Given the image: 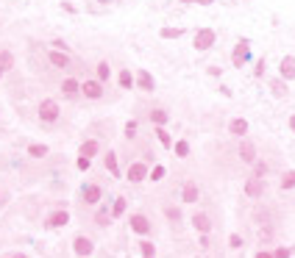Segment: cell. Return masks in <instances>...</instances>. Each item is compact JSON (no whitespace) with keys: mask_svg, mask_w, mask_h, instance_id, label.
<instances>
[{"mask_svg":"<svg viewBox=\"0 0 295 258\" xmlns=\"http://www.w3.org/2000/svg\"><path fill=\"white\" fill-rule=\"evenodd\" d=\"M262 189H264V183H262L259 178H251V180L245 183V195H248V197H262Z\"/></svg>","mask_w":295,"mask_h":258,"instance_id":"cell-5","label":"cell"},{"mask_svg":"<svg viewBox=\"0 0 295 258\" xmlns=\"http://www.w3.org/2000/svg\"><path fill=\"white\" fill-rule=\"evenodd\" d=\"M145 175H148V167H145V164H131V169H128V180L139 183V180H145Z\"/></svg>","mask_w":295,"mask_h":258,"instance_id":"cell-4","label":"cell"},{"mask_svg":"<svg viewBox=\"0 0 295 258\" xmlns=\"http://www.w3.org/2000/svg\"><path fill=\"white\" fill-rule=\"evenodd\" d=\"M28 153H31L34 158H42V156H48V148H45V144H31Z\"/></svg>","mask_w":295,"mask_h":258,"instance_id":"cell-21","label":"cell"},{"mask_svg":"<svg viewBox=\"0 0 295 258\" xmlns=\"http://www.w3.org/2000/svg\"><path fill=\"white\" fill-rule=\"evenodd\" d=\"M137 84H139V89L153 92V78H151V72H145V69H139V72H137Z\"/></svg>","mask_w":295,"mask_h":258,"instance_id":"cell-11","label":"cell"},{"mask_svg":"<svg viewBox=\"0 0 295 258\" xmlns=\"http://www.w3.org/2000/svg\"><path fill=\"white\" fill-rule=\"evenodd\" d=\"M95 153H98V142H95V139H90V142H84V144H81V156L92 158Z\"/></svg>","mask_w":295,"mask_h":258,"instance_id":"cell-17","label":"cell"},{"mask_svg":"<svg viewBox=\"0 0 295 258\" xmlns=\"http://www.w3.org/2000/svg\"><path fill=\"white\" fill-rule=\"evenodd\" d=\"M175 153H179L181 158H184L187 153H190V144H187V142H179V144H175Z\"/></svg>","mask_w":295,"mask_h":258,"instance_id":"cell-30","label":"cell"},{"mask_svg":"<svg viewBox=\"0 0 295 258\" xmlns=\"http://www.w3.org/2000/svg\"><path fill=\"white\" fill-rule=\"evenodd\" d=\"M48 58H50V64H53V67H62V69H64V67H70V58H67V53H62V50H53Z\"/></svg>","mask_w":295,"mask_h":258,"instance_id":"cell-9","label":"cell"},{"mask_svg":"<svg viewBox=\"0 0 295 258\" xmlns=\"http://www.w3.org/2000/svg\"><path fill=\"white\" fill-rule=\"evenodd\" d=\"M120 84H123V89H131V84H134V78H131V72H120Z\"/></svg>","mask_w":295,"mask_h":258,"instance_id":"cell-25","label":"cell"},{"mask_svg":"<svg viewBox=\"0 0 295 258\" xmlns=\"http://www.w3.org/2000/svg\"><path fill=\"white\" fill-rule=\"evenodd\" d=\"M270 89L276 92V97H284V95H287V86H284V81H273V84H270Z\"/></svg>","mask_w":295,"mask_h":258,"instance_id":"cell-22","label":"cell"},{"mask_svg":"<svg viewBox=\"0 0 295 258\" xmlns=\"http://www.w3.org/2000/svg\"><path fill=\"white\" fill-rule=\"evenodd\" d=\"M123 211H126V200H123V197H117V203H114V208H111V214H114V216H120Z\"/></svg>","mask_w":295,"mask_h":258,"instance_id":"cell-28","label":"cell"},{"mask_svg":"<svg viewBox=\"0 0 295 258\" xmlns=\"http://www.w3.org/2000/svg\"><path fill=\"white\" fill-rule=\"evenodd\" d=\"M98 78H100V81L109 78V64H106V61H100V64H98Z\"/></svg>","mask_w":295,"mask_h":258,"instance_id":"cell-27","label":"cell"},{"mask_svg":"<svg viewBox=\"0 0 295 258\" xmlns=\"http://www.w3.org/2000/svg\"><path fill=\"white\" fill-rule=\"evenodd\" d=\"M192 225H195L200 233H206L212 228V222H209V216H206V214H195V216H192Z\"/></svg>","mask_w":295,"mask_h":258,"instance_id":"cell-15","label":"cell"},{"mask_svg":"<svg viewBox=\"0 0 295 258\" xmlns=\"http://www.w3.org/2000/svg\"><path fill=\"white\" fill-rule=\"evenodd\" d=\"M0 75H3V67H0Z\"/></svg>","mask_w":295,"mask_h":258,"instance_id":"cell-39","label":"cell"},{"mask_svg":"<svg viewBox=\"0 0 295 258\" xmlns=\"http://www.w3.org/2000/svg\"><path fill=\"white\" fill-rule=\"evenodd\" d=\"M39 117H42L45 122L58 120V103L56 100H42V105H39Z\"/></svg>","mask_w":295,"mask_h":258,"instance_id":"cell-1","label":"cell"},{"mask_svg":"<svg viewBox=\"0 0 295 258\" xmlns=\"http://www.w3.org/2000/svg\"><path fill=\"white\" fill-rule=\"evenodd\" d=\"M162 36H164V39H179V36H181V28H164Z\"/></svg>","mask_w":295,"mask_h":258,"instance_id":"cell-24","label":"cell"},{"mask_svg":"<svg viewBox=\"0 0 295 258\" xmlns=\"http://www.w3.org/2000/svg\"><path fill=\"white\" fill-rule=\"evenodd\" d=\"M231 133H237V136H245V133H248V122H245V120H234V122H231Z\"/></svg>","mask_w":295,"mask_h":258,"instance_id":"cell-19","label":"cell"},{"mask_svg":"<svg viewBox=\"0 0 295 258\" xmlns=\"http://www.w3.org/2000/svg\"><path fill=\"white\" fill-rule=\"evenodd\" d=\"M195 3H200V6H209V3H215V0H195Z\"/></svg>","mask_w":295,"mask_h":258,"instance_id":"cell-37","label":"cell"},{"mask_svg":"<svg viewBox=\"0 0 295 258\" xmlns=\"http://www.w3.org/2000/svg\"><path fill=\"white\" fill-rule=\"evenodd\" d=\"M139 250H142V255H153V253H156V247H153L151 242H142V247H139Z\"/></svg>","mask_w":295,"mask_h":258,"instance_id":"cell-32","label":"cell"},{"mask_svg":"<svg viewBox=\"0 0 295 258\" xmlns=\"http://www.w3.org/2000/svg\"><path fill=\"white\" fill-rule=\"evenodd\" d=\"M281 186H284V189H292L295 186V172H287L284 180H281Z\"/></svg>","mask_w":295,"mask_h":258,"instance_id":"cell-29","label":"cell"},{"mask_svg":"<svg viewBox=\"0 0 295 258\" xmlns=\"http://www.w3.org/2000/svg\"><path fill=\"white\" fill-rule=\"evenodd\" d=\"M78 89H81V86H78V81H75V78H67V81L62 84L64 97H75V95H78Z\"/></svg>","mask_w":295,"mask_h":258,"instance_id":"cell-12","label":"cell"},{"mask_svg":"<svg viewBox=\"0 0 295 258\" xmlns=\"http://www.w3.org/2000/svg\"><path fill=\"white\" fill-rule=\"evenodd\" d=\"M131 228H134L137 233H148V231H151V222H148L142 214H134V216H131Z\"/></svg>","mask_w":295,"mask_h":258,"instance_id":"cell-8","label":"cell"},{"mask_svg":"<svg viewBox=\"0 0 295 258\" xmlns=\"http://www.w3.org/2000/svg\"><path fill=\"white\" fill-rule=\"evenodd\" d=\"M84 200L95 206V203L100 200V186H86V189H84Z\"/></svg>","mask_w":295,"mask_h":258,"instance_id":"cell-16","label":"cell"},{"mask_svg":"<svg viewBox=\"0 0 295 258\" xmlns=\"http://www.w3.org/2000/svg\"><path fill=\"white\" fill-rule=\"evenodd\" d=\"M151 178H153V180H162V178H164V167H156V169L151 172Z\"/></svg>","mask_w":295,"mask_h":258,"instance_id":"cell-33","label":"cell"},{"mask_svg":"<svg viewBox=\"0 0 295 258\" xmlns=\"http://www.w3.org/2000/svg\"><path fill=\"white\" fill-rule=\"evenodd\" d=\"M212 45H215V31H198V36H195V48L198 50H209Z\"/></svg>","mask_w":295,"mask_h":258,"instance_id":"cell-2","label":"cell"},{"mask_svg":"<svg viewBox=\"0 0 295 258\" xmlns=\"http://www.w3.org/2000/svg\"><path fill=\"white\" fill-rule=\"evenodd\" d=\"M281 75L284 78H295V58L292 56H287V58H281Z\"/></svg>","mask_w":295,"mask_h":258,"instance_id":"cell-10","label":"cell"},{"mask_svg":"<svg viewBox=\"0 0 295 258\" xmlns=\"http://www.w3.org/2000/svg\"><path fill=\"white\" fill-rule=\"evenodd\" d=\"M134 131H137V125H134V122H128V125H126V133H128V136H134Z\"/></svg>","mask_w":295,"mask_h":258,"instance_id":"cell-35","label":"cell"},{"mask_svg":"<svg viewBox=\"0 0 295 258\" xmlns=\"http://www.w3.org/2000/svg\"><path fill=\"white\" fill-rule=\"evenodd\" d=\"M81 92H84L86 97H92V100H98V97L103 95V86H100L98 81H86V84L81 86Z\"/></svg>","mask_w":295,"mask_h":258,"instance_id":"cell-3","label":"cell"},{"mask_svg":"<svg viewBox=\"0 0 295 258\" xmlns=\"http://www.w3.org/2000/svg\"><path fill=\"white\" fill-rule=\"evenodd\" d=\"M67 222H70L67 211H53V214L48 216V225L50 228H62V225H67Z\"/></svg>","mask_w":295,"mask_h":258,"instance_id":"cell-7","label":"cell"},{"mask_svg":"<svg viewBox=\"0 0 295 258\" xmlns=\"http://www.w3.org/2000/svg\"><path fill=\"white\" fill-rule=\"evenodd\" d=\"M231 247H243V239H240V236H231Z\"/></svg>","mask_w":295,"mask_h":258,"instance_id":"cell-36","label":"cell"},{"mask_svg":"<svg viewBox=\"0 0 295 258\" xmlns=\"http://www.w3.org/2000/svg\"><path fill=\"white\" fill-rule=\"evenodd\" d=\"M106 169H109L111 175H120V167H117V156H114V153L106 156Z\"/></svg>","mask_w":295,"mask_h":258,"instance_id":"cell-20","label":"cell"},{"mask_svg":"<svg viewBox=\"0 0 295 258\" xmlns=\"http://www.w3.org/2000/svg\"><path fill=\"white\" fill-rule=\"evenodd\" d=\"M245 56H248V42H240L237 50H234V64H243Z\"/></svg>","mask_w":295,"mask_h":258,"instance_id":"cell-18","label":"cell"},{"mask_svg":"<svg viewBox=\"0 0 295 258\" xmlns=\"http://www.w3.org/2000/svg\"><path fill=\"white\" fill-rule=\"evenodd\" d=\"M290 128H292V131H295V114L290 117Z\"/></svg>","mask_w":295,"mask_h":258,"instance_id":"cell-38","label":"cell"},{"mask_svg":"<svg viewBox=\"0 0 295 258\" xmlns=\"http://www.w3.org/2000/svg\"><path fill=\"white\" fill-rule=\"evenodd\" d=\"M156 136H159V142H162L164 148H170V144H173V142H170V133L164 131V128H159V131H156Z\"/></svg>","mask_w":295,"mask_h":258,"instance_id":"cell-26","label":"cell"},{"mask_svg":"<svg viewBox=\"0 0 295 258\" xmlns=\"http://www.w3.org/2000/svg\"><path fill=\"white\" fill-rule=\"evenodd\" d=\"M78 169H90V158H86V156L78 158Z\"/></svg>","mask_w":295,"mask_h":258,"instance_id":"cell-34","label":"cell"},{"mask_svg":"<svg viewBox=\"0 0 295 258\" xmlns=\"http://www.w3.org/2000/svg\"><path fill=\"white\" fill-rule=\"evenodd\" d=\"M151 120L156 122V125H164V122H167V111L156 108V111H153V114H151Z\"/></svg>","mask_w":295,"mask_h":258,"instance_id":"cell-23","label":"cell"},{"mask_svg":"<svg viewBox=\"0 0 295 258\" xmlns=\"http://www.w3.org/2000/svg\"><path fill=\"white\" fill-rule=\"evenodd\" d=\"M0 67H3V69L11 67V56H9V53H0Z\"/></svg>","mask_w":295,"mask_h":258,"instance_id":"cell-31","label":"cell"},{"mask_svg":"<svg viewBox=\"0 0 295 258\" xmlns=\"http://www.w3.org/2000/svg\"><path fill=\"white\" fill-rule=\"evenodd\" d=\"M181 197H184V203H195V200H198V186L192 183V180H190V183H184V192H181Z\"/></svg>","mask_w":295,"mask_h":258,"instance_id":"cell-14","label":"cell"},{"mask_svg":"<svg viewBox=\"0 0 295 258\" xmlns=\"http://www.w3.org/2000/svg\"><path fill=\"white\" fill-rule=\"evenodd\" d=\"M75 253H78V255H90L92 253V242L86 236H78V239H75Z\"/></svg>","mask_w":295,"mask_h":258,"instance_id":"cell-13","label":"cell"},{"mask_svg":"<svg viewBox=\"0 0 295 258\" xmlns=\"http://www.w3.org/2000/svg\"><path fill=\"white\" fill-rule=\"evenodd\" d=\"M240 158L248 161V164H253V161H256V148H253L251 142H243V144H240Z\"/></svg>","mask_w":295,"mask_h":258,"instance_id":"cell-6","label":"cell"}]
</instances>
